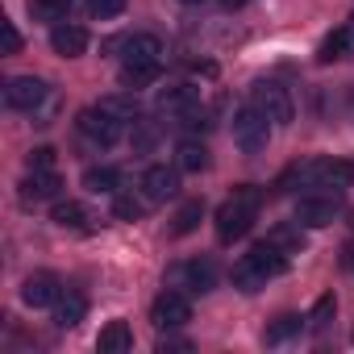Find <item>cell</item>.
Here are the masks:
<instances>
[{"label":"cell","instance_id":"obj_1","mask_svg":"<svg viewBox=\"0 0 354 354\" xmlns=\"http://www.w3.org/2000/svg\"><path fill=\"white\" fill-rule=\"evenodd\" d=\"M283 271H288L283 250H279L275 242H259L250 254H242V259L234 263V288H238V292H259V288H267V279H275V275H283Z\"/></svg>","mask_w":354,"mask_h":354},{"label":"cell","instance_id":"obj_2","mask_svg":"<svg viewBox=\"0 0 354 354\" xmlns=\"http://www.w3.org/2000/svg\"><path fill=\"white\" fill-rule=\"evenodd\" d=\"M259 205H263V192L259 188H238L221 209H217V238L230 246V242H238V238H246L250 234V225H254V217H259Z\"/></svg>","mask_w":354,"mask_h":354},{"label":"cell","instance_id":"obj_3","mask_svg":"<svg viewBox=\"0 0 354 354\" xmlns=\"http://www.w3.org/2000/svg\"><path fill=\"white\" fill-rule=\"evenodd\" d=\"M250 104H254L271 125H292V117H296V104H292L288 88L275 84V80H259L254 92H250Z\"/></svg>","mask_w":354,"mask_h":354},{"label":"cell","instance_id":"obj_4","mask_svg":"<svg viewBox=\"0 0 354 354\" xmlns=\"http://www.w3.org/2000/svg\"><path fill=\"white\" fill-rule=\"evenodd\" d=\"M121 117H113V113H104L100 104L96 109H84L80 117H75V129H80V138L84 142H92V146H100V150H109V146H117L121 142Z\"/></svg>","mask_w":354,"mask_h":354},{"label":"cell","instance_id":"obj_5","mask_svg":"<svg viewBox=\"0 0 354 354\" xmlns=\"http://www.w3.org/2000/svg\"><path fill=\"white\" fill-rule=\"evenodd\" d=\"M267 138H271V121H267L254 104H246V109L234 113V142H238L242 154H259V150H267Z\"/></svg>","mask_w":354,"mask_h":354},{"label":"cell","instance_id":"obj_6","mask_svg":"<svg viewBox=\"0 0 354 354\" xmlns=\"http://www.w3.org/2000/svg\"><path fill=\"white\" fill-rule=\"evenodd\" d=\"M296 175L308 184V188H321V192H337L354 180V167L350 162H333V158H321V162H308V167H296Z\"/></svg>","mask_w":354,"mask_h":354},{"label":"cell","instance_id":"obj_7","mask_svg":"<svg viewBox=\"0 0 354 354\" xmlns=\"http://www.w3.org/2000/svg\"><path fill=\"white\" fill-rule=\"evenodd\" d=\"M337 213H342L337 192H313V196H300V201H296V225H308V230L329 225Z\"/></svg>","mask_w":354,"mask_h":354},{"label":"cell","instance_id":"obj_8","mask_svg":"<svg viewBox=\"0 0 354 354\" xmlns=\"http://www.w3.org/2000/svg\"><path fill=\"white\" fill-rule=\"evenodd\" d=\"M46 96H50V88H46L38 75H17V80H9V88H5V104L17 109V113H34V109H42Z\"/></svg>","mask_w":354,"mask_h":354},{"label":"cell","instance_id":"obj_9","mask_svg":"<svg viewBox=\"0 0 354 354\" xmlns=\"http://www.w3.org/2000/svg\"><path fill=\"white\" fill-rule=\"evenodd\" d=\"M142 192L150 205H162L171 201L175 192H180V167H167V162H154L142 171Z\"/></svg>","mask_w":354,"mask_h":354},{"label":"cell","instance_id":"obj_10","mask_svg":"<svg viewBox=\"0 0 354 354\" xmlns=\"http://www.w3.org/2000/svg\"><path fill=\"white\" fill-rule=\"evenodd\" d=\"M150 321L158 329H180L184 321H192V304L184 292H162L154 304H150Z\"/></svg>","mask_w":354,"mask_h":354},{"label":"cell","instance_id":"obj_11","mask_svg":"<svg viewBox=\"0 0 354 354\" xmlns=\"http://www.w3.org/2000/svg\"><path fill=\"white\" fill-rule=\"evenodd\" d=\"M59 296H63V283H59V275H50V271H34V275H26V283H21V304H30V308H55Z\"/></svg>","mask_w":354,"mask_h":354},{"label":"cell","instance_id":"obj_12","mask_svg":"<svg viewBox=\"0 0 354 354\" xmlns=\"http://www.w3.org/2000/svg\"><path fill=\"white\" fill-rule=\"evenodd\" d=\"M59 188H63V180H59L55 167H50V171H30L26 180H21V201H26V205L59 201Z\"/></svg>","mask_w":354,"mask_h":354},{"label":"cell","instance_id":"obj_13","mask_svg":"<svg viewBox=\"0 0 354 354\" xmlns=\"http://www.w3.org/2000/svg\"><path fill=\"white\" fill-rule=\"evenodd\" d=\"M350 55H354V21L337 26V30L325 34L321 46H317V63H337V59H350Z\"/></svg>","mask_w":354,"mask_h":354},{"label":"cell","instance_id":"obj_14","mask_svg":"<svg viewBox=\"0 0 354 354\" xmlns=\"http://www.w3.org/2000/svg\"><path fill=\"white\" fill-rule=\"evenodd\" d=\"M162 71V59H125L121 63V84L133 92V88H150Z\"/></svg>","mask_w":354,"mask_h":354},{"label":"cell","instance_id":"obj_15","mask_svg":"<svg viewBox=\"0 0 354 354\" xmlns=\"http://www.w3.org/2000/svg\"><path fill=\"white\" fill-rule=\"evenodd\" d=\"M50 46H55V55H63V59H80L84 50H88V34L80 30V26H55L50 30Z\"/></svg>","mask_w":354,"mask_h":354},{"label":"cell","instance_id":"obj_16","mask_svg":"<svg viewBox=\"0 0 354 354\" xmlns=\"http://www.w3.org/2000/svg\"><path fill=\"white\" fill-rule=\"evenodd\" d=\"M84 313H88V300H84L80 292H63V296L55 300V325H59V329H75V325L84 321Z\"/></svg>","mask_w":354,"mask_h":354},{"label":"cell","instance_id":"obj_17","mask_svg":"<svg viewBox=\"0 0 354 354\" xmlns=\"http://www.w3.org/2000/svg\"><path fill=\"white\" fill-rule=\"evenodd\" d=\"M96 350H100V354H125V350H133L129 325H125V321H109V325L100 329V337H96Z\"/></svg>","mask_w":354,"mask_h":354},{"label":"cell","instance_id":"obj_18","mask_svg":"<svg viewBox=\"0 0 354 354\" xmlns=\"http://www.w3.org/2000/svg\"><path fill=\"white\" fill-rule=\"evenodd\" d=\"M175 167L180 171H188V175H201L205 167H209V150H205V142H180L175 146Z\"/></svg>","mask_w":354,"mask_h":354},{"label":"cell","instance_id":"obj_19","mask_svg":"<svg viewBox=\"0 0 354 354\" xmlns=\"http://www.w3.org/2000/svg\"><path fill=\"white\" fill-rule=\"evenodd\" d=\"M84 188L88 192H104V196H117V188H121V171L117 167H88L84 171Z\"/></svg>","mask_w":354,"mask_h":354},{"label":"cell","instance_id":"obj_20","mask_svg":"<svg viewBox=\"0 0 354 354\" xmlns=\"http://www.w3.org/2000/svg\"><path fill=\"white\" fill-rule=\"evenodd\" d=\"M158 109H162V113H175V117H188V113L196 109V88H188V84L167 88V92L158 96Z\"/></svg>","mask_w":354,"mask_h":354},{"label":"cell","instance_id":"obj_21","mask_svg":"<svg viewBox=\"0 0 354 354\" xmlns=\"http://www.w3.org/2000/svg\"><path fill=\"white\" fill-rule=\"evenodd\" d=\"M304 321H308V317H296V313H283V317H275V321H271V325L263 329V342H267V346H283L288 337H296V333L304 329Z\"/></svg>","mask_w":354,"mask_h":354},{"label":"cell","instance_id":"obj_22","mask_svg":"<svg viewBox=\"0 0 354 354\" xmlns=\"http://www.w3.org/2000/svg\"><path fill=\"white\" fill-rule=\"evenodd\" d=\"M50 221L63 225V230H88V209H84L80 201H55Z\"/></svg>","mask_w":354,"mask_h":354},{"label":"cell","instance_id":"obj_23","mask_svg":"<svg viewBox=\"0 0 354 354\" xmlns=\"http://www.w3.org/2000/svg\"><path fill=\"white\" fill-rule=\"evenodd\" d=\"M184 275H188V288L192 292H213V283H217V267L209 259H192L184 267Z\"/></svg>","mask_w":354,"mask_h":354},{"label":"cell","instance_id":"obj_24","mask_svg":"<svg viewBox=\"0 0 354 354\" xmlns=\"http://www.w3.org/2000/svg\"><path fill=\"white\" fill-rule=\"evenodd\" d=\"M201 217H205V205H201V201H188L180 213H175V225H171V234H175V238H188V234L201 225Z\"/></svg>","mask_w":354,"mask_h":354},{"label":"cell","instance_id":"obj_25","mask_svg":"<svg viewBox=\"0 0 354 354\" xmlns=\"http://www.w3.org/2000/svg\"><path fill=\"white\" fill-rule=\"evenodd\" d=\"M125 59H162V42L154 34H133L125 42Z\"/></svg>","mask_w":354,"mask_h":354},{"label":"cell","instance_id":"obj_26","mask_svg":"<svg viewBox=\"0 0 354 354\" xmlns=\"http://www.w3.org/2000/svg\"><path fill=\"white\" fill-rule=\"evenodd\" d=\"M100 109H104V113H113V117H121V121H138V100H133V92H129V96H125V92L104 96V100H100Z\"/></svg>","mask_w":354,"mask_h":354},{"label":"cell","instance_id":"obj_27","mask_svg":"<svg viewBox=\"0 0 354 354\" xmlns=\"http://www.w3.org/2000/svg\"><path fill=\"white\" fill-rule=\"evenodd\" d=\"M333 313H337V300H333V292H325V296L313 304V313H308V329H317V333H321V329L333 321Z\"/></svg>","mask_w":354,"mask_h":354},{"label":"cell","instance_id":"obj_28","mask_svg":"<svg viewBox=\"0 0 354 354\" xmlns=\"http://www.w3.org/2000/svg\"><path fill=\"white\" fill-rule=\"evenodd\" d=\"M67 9H71V0H30V13L38 21H59L67 17Z\"/></svg>","mask_w":354,"mask_h":354},{"label":"cell","instance_id":"obj_29","mask_svg":"<svg viewBox=\"0 0 354 354\" xmlns=\"http://www.w3.org/2000/svg\"><path fill=\"white\" fill-rule=\"evenodd\" d=\"M146 213V201H138V196H113V217H121V221H138Z\"/></svg>","mask_w":354,"mask_h":354},{"label":"cell","instance_id":"obj_30","mask_svg":"<svg viewBox=\"0 0 354 354\" xmlns=\"http://www.w3.org/2000/svg\"><path fill=\"white\" fill-rule=\"evenodd\" d=\"M88 13L96 21H113V17L125 13V0H88Z\"/></svg>","mask_w":354,"mask_h":354},{"label":"cell","instance_id":"obj_31","mask_svg":"<svg viewBox=\"0 0 354 354\" xmlns=\"http://www.w3.org/2000/svg\"><path fill=\"white\" fill-rule=\"evenodd\" d=\"M26 167H30V171H50V167H55V150H50V146H38V150H30Z\"/></svg>","mask_w":354,"mask_h":354},{"label":"cell","instance_id":"obj_32","mask_svg":"<svg viewBox=\"0 0 354 354\" xmlns=\"http://www.w3.org/2000/svg\"><path fill=\"white\" fill-rule=\"evenodd\" d=\"M17 50H21V34L13 21H5V55H17Z\"/></svg>","mask_w":354,"mask_h":354},{"label":"cell","instance_id":"obj_33","mask_svg":"<svg viewBox=\"0 0 354 354\" xmlns=\"http://www.w3.org/2000/svg\"><path fill=\"white\" fill-rule=\"evenodd\" d=\"M158 350H162V354H167V350H192V342H184V337H162Z\"/></svg>","mask_w":354,"mask_h":354},{"label":"cell","instance_id":"obj_34","mask_svg":"<svg viewBox=\"0 0 354 354\" xmlns=\"http://www.w3.org/2000/svg\"><path fill=\"white\" fill-rule=\"evenodd\" d=\"M221 5H225V9H242V5H246V0H221Z\"/></svg>","mask_w":354,"mask_h":354},{"label":"cell","instance_id":"obj_35","mask_svg":"<svg viewBox=\"0 0 354 354\" xmlns=\"http://www.w3.org/2000/svg\"><path fill=\"white\" fill-rule=\"evenodd\" d=\"M180 5H205V0H180Z\"/></svg>","mask_w":354,"mask_h":354},{"label":"cell","instance_id":"obj_36","mask_svg":"<svg viewBox=\"0 0 354 354\" xmlns=\"http://www.w3.org/2000/svg\"><path fill=\"white\" fill-rule=\"evenodd\" d=\"M350 337H354V333H350Z\"/></svg>","mask_w":354,"mask_h":354}]
</instances>
